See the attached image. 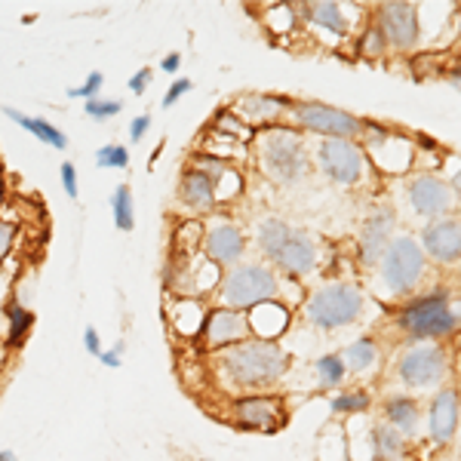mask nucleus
<instances>
[{
	"label": "nucleus",
	"mask_w": 461,
	"mask_h": 461,
	"mask_svg": "<svg viewBox=\"0 0 461 461\" xmlns=\"http://www.w3.org/2000/svg\"><path fill=\"white\" fill-rule=\"evenodd\" d=\"M452 375V354L437 341H412L397 360V382L412 393L446 388Z\"/></svg>",
	"instance_id": "6"
},
{
	"label": "nucleus",
	"mask_w": 461,
	"mask_h": 461,
	"mask_svg": "<svg viewBox=\"0 0 461 461\" xmlns=\"http://www.w3.org/2000/svg\"><path fill=\"white\" fill-rule=\"evenodd\" d=\"M221 415H225L228 425H234L237 430H249V434H277L289 419L286 400L277 391L228 397Z\"/></svg>",
	"instance_id": "8"
},
{
	"label": "nucleus",
	"mask_w": 461,
	"mask_h": 461,
	"mask_svg": "<svg viewBox=\"0 0 461 461\" xmlns=\"http://www.w3.org/2000/svg\"><path fill=\"white\" fill-rule=\"evenodd\" d=\"M351 4H336V0H314V4H299L295 16H302L314 32L332 34L336 41H348L354 34Z\"/></svg>",
	"instance_id": "21"
},
{
	"label": "nucleus",
	"mask_w": 461,
	"mask_h": 461,
	"mask_svg": "<svg viewBox=\"0 0 461 461\" xmlns=\"http://www.w3.org/2000/svg\"><path fill=\"white\" fill-rule=\"evenodd\" d=\"M289 234H293V225H289L286 219H280V215H262V219L252 225V247L258 249L262 262L271 265L274 256H277V252L284 249V243L289 240Z\"/></svg>",
	"instance_id": "25"
},
{
	"label": "nucleus",
	"mask_w": 461,
	"mask_h": 461,
	"mask_svg": "<svg viewBox=\"0 0 461 461\" xmlns=\"http://www.w3.org/2000/svg\"><path fill=\"white\" fill-rule=\"evenodd\" d=\"M200 461H215V458H200Z\"/></svg>",
	"instance_id": "55"
},
{
	"label": "nucleus",
	"mask_w": 461,
	"mask_h": 461,
	"mask_svg": "<svg viewBox=\"0 0 461 461\" xmlns=\"http://www.w3.org/2000/svg\"><path fill=\"white\" fill-rule=\"evenodd\" d=\"M252 339L249 332V320L243 311H234V308H221V304H212L206 311V320L200 326V336L194 339L203 354H219V351H228V348L240 345V341Z\"/></svg>",
	"instance_id": "12"
},
{
	"label": "nucleus",
	"mask_w": 461,
	"mask_h": 461,
	"mask_svg": "<svg viewBox=\"0 0 461 461\" xmlns=\"http://www.w3.org/2000/svg\"><path fill=\"white\" fill-rule=\"evenodd\" d=\"M289 121L302 132L317 139H351V142H357L363 136V117L323 105V102H295L293 111H289Z\"/></svg>",
	"instance_id": "10"
},
{
	"label": "nucleus",
	"mask_w": 461,
	"mask_h": 461,
	"mask_svg": "<svg viewBox=\"0 0 461 461\" xmlns=\"http://www.w3.org/2000/svg\"><path fill=\"white\" fill-rule=\"evenodd\" d=\"M449 188H452V197H456V206H461V169H458L456 176H452Z\"/></svg>",
	"instance_id": "49"
},
{
	"label": "nucleus",
	"mask_w": 461,
	"mask_h": 461,
	"mask_svg": "<svg viewBox=\"0 0 461 461\" xmlns=\"http://www.w3.org/2000/svg\"><path fill=\"white\" fill-rule=\"evenodd\" d=\"M178 68H182V53H169V56L160 59V71L169 74V77H173Z\"/></svg>",
	"instance_id": "48"
},
{
	"label": "nucleus",
	"mask_w": 461,
	"mask_h": 461,
	"mask_svg": "<svg viewBox=\"0 0 461 461\" xmlns=\"http://www.w3.org/2000/svg\"><path fill=\"white\" fill-rule=\"evenodd\" d=\"M249 320V332L252 339H265V341H280V336L289 330V320H293V308L280 302H267L258 308L247 311Z\"/></svg>",
	"instance_id": "23"
},
{
	"label": "nucleus",
	"mask_w": 461,
	"mask_h": 461,
	"mask_svg": "<svg viewBox=\"0 0 461 461\" xmlns=\"http://www.w3.org/2000/svg\"><path fill=\"white\" fill-rule=\"evenodd\" d=\"M458 425H461V388L458 384H446L428 403V419H425L428 440L437 449H446V446H452V440H456Z\"/></svg>",
	"instance_id": "17"
},
{
	"label": "nucleus",
	"mask_w": 461,
	"mask_h": 461,
	"mask_svg": "<svg viewBox=\"0 0 461 461\" xmlns=\"http://www.w3.org/2000/svg\"><path fill=\"white\" fill-rule=\"evenodd\" d=\"M440 461H461V456H446V458H440Z\"/></svg>",
	"instance_id": "54"
},
{
	"label": "nucleus",
	"mask_w": 461,
	"mask_h": 461,
	"mask_svg": "<svg viewBox=\"0 0 461 461\" xmlns=\"http://www.w3.org/2000/svg\"><path fill=\"white\" fill-rule=\"evenodd\" d=\"M191 89H194V80H191V77H176L173 84L167 86V93H163V102H160V105H163V108L178 105V102H182L185 95L191 93Z\"/></svg>",
	"instance_id": "41"
},
{
	"label": "nucleus",
	"mask_w": 461,
	"mask_h": 461,
	"mask_svg": "<svg viewBox=\"0 0 461 461\" xmlns=\"http://www.w3.org/2000/svg\"><path fill=\"white\" fill-rule=\"evenodd\" d=\"M200 243H203V221L200 219H188L182 228L176 230V240H173V249L178 258H191L200 252Z\"/></svg>",
	"instance_id": "35"
},
{
	"label": "nucleus",
	"mask_w": 461,
	"mask_h": 461,
	"mask_svg": "<svg viewBox=\"0 0 461 461\" xmlns=\"http://www.w3.org/2000/svg\"><path fill=\"white\" fill-rule=\"evenodd\" d=\"M185 167H191V169H197V173H203L212 185H219L221 178H225V176L230 173V163H228V160L215 158V154H206V151L191 154Z\"/></svg>",
	"instance_id": "36"
},
{
	"label": "nucleus",
	"mask_w": 461,
	"mask_h": 461,
	"mask_svg": "<svg viewBox=\"0 0 461 461\" xmlns=\"http://www.w3.org/2000/svg\"><path fill=\"white\" fill-rule=\"evenodd\" d=\"M393 225H397V212L391 206H378L363 219L360 234H357V258L363 267H375L382 262L384 249L393 240Z\"/></svg>",
	"instance_id": "18"
},
{
	"label": "nucleus",
	"mask_w": 461,
	"mask_h": 461,
	"mask_svg": "<svg viewBox=\"0 0 461 461\" xmlns=\"http://www.w3.org/2000/svg\"><path fill=\"white\" fill-rule=\"evenodd\" d=\"M206 130H210L212 136L230 139V142H237V145H240V142H252V139H256V130H252V126L243 123L240 117H237L230 108L219 111V114L212 117V121H210V126H206Z\"/></svg>",
	"instance_id": "31"
},
{
	"label": "nucleus",
	"mask_w": 461,
	"mask_h": 461,
	"mask_svg": "<svg viewBox=\"0 0 461 461\" xmlns=\"http://www.w3.org/2000/svg\"><path fill=\"white\" fill-rule=\"evenodd\" d=\"M16 237H19V225L10 219H0V265L10 258L13 247H16Z\"/></svg>",
	"instance_id": "42"
},
{
	"label": "nucleus",
	"mask_w": 461,
	"mask_h": 461,
	"mask_svg": "<svg viewBox=\"0 0 461 461\" xmlns=\"http://www.w3.org/2000/svg\"><path fill=\"white\" fill-rule=\"evenodd\" d=\"M375 28L382 32L388 50H400V53H409V50L419 47L421 41V22H419V6L415 4H378L375 10Z\"/></svg>",
	"instance_id": "13"
},
{
	"label": "nucleus",
	"mask_w": 461,
	"mask_h": 461,
	"mask_svg": "<svg viewBox=\"0 0 461 461\" xmlns=\"http://www.w3.org/2000/svg\"><path fill=\"white\" fill-rule=\"evenodd\" d=\"M382 412H384V421H388L393 430H400L406 440H412V437L419 434L421 403L412 393H391V397H384Z\"/></svg>",
	"instance_id": "24"
},
{
	"label": "nucleus",
	"mask_w": 461,
	"mask_h": 461,
	"mask_svg": "<svg viewBox=\"0 0 461 461\" xmlns=\"http://www.w3.org/2000/svg\"><path fill=\"white\" fill-rule=\"evenodd\" d=\"M84 348L89 357H95V360L102 357V339H99V330H95V326H86L84 330Z\"/></svg>",
	"instance_id": "47"
},
{
	"label": "nucleus",
	"mask_w": 461,
	"mask_h": 461,
	"mask_svg": "<svg viewBox=\"0 0 461 461\" xmlns=\"http://www.w3.org/2000/svg\"><path fill=\"white\" fill-rule=\"evenodd\" d=\"M320 258H323V247H320L317 237L302 228H293V234H289V240L284 243V249L274 256L271 267L289 280H302L317 271Z\"/></svg>",
	"instance_id": "16"
},
{
	"label": "nucleus",
	"mask_w": 461,
	"mask_h": 461,
	"mask_svg": "<svg viewBox=\"0 0 461 461\" xmlns=\"http://www.w3.org/2000/svg\"><path fill=\"white\" fill-rule=\"evenodd\" d=\"M369 458L375 461H406V437L393 430L388 421L369 428Z\"/></svg>",
	"instance_id": "28"
},
{
	"label": "nucleus",
	"mask_w": 461,
	"mask_h": 461,
	"mask_svg": "<svg viewBox=\"0 0 461 461\" xmlns=\"http://www.w3.org/2000/svg\"><path fill=\"white\" fill-rule=\"evenodd\" d=\"M452 373H456V375L461 378V341H458L456 354H452Z\"/></svg>",
	"instance_id": "50"
},
{
	"label": "nucleus",
	"mask_w": 461,
	"mask_h": 461,
	"mask_svg": "<svg viewBox=\"0 0 461 461\" xmlns=\"http://www.w3.org/2000/svg\"><path fill=\"white\" fill-rule=\"evenodd\" d=\"M384 53H388V43H384L382 32L375 28V22H369V25L360 32V37H357V56H363V59H382Z\"/></svg>",
	"instance_id": "37"
},
{
	"label": "nucleus",
	"mask_w": 461,
	"mask_h": 461,
	"mask_svg": "<svg viewBox=\"0 0 461 461\" xmlns=\"http://www.w3.org/2000/svg\"><path fill=\"white\" fill-rule=\"evenodd\" d=\"M102 86H105V74H102V71H89L84 84L68 86V89H65V95H68V99H84V102H89V99H99Z\"/></svg>",
	"instance_id": "40"
},
{
	"label": "nucleus",
	"mask_w": 461,
	"mask_h": 461,
	"mask_svg": "<svg viewBox=\"0 0 461 461\" xmlns=\"http://www.w3.org/2000/svg\"><path fill=\"white\" fill-rule=\"evenodd\" d=\"M59 178H62V191H65V197L77 203V197H80V185H77V169H74V163H71V160H62V167H59Z\"/></svg>",
	"instance_id": "43"
},
{
	"label": "nucleus",
	"mask_w": 461,
	"mask_h": 461,
	"mask_svg": "<svg viewBox=\"0 0 461 461\" xmlns=\"http://www.w3.org/2000/svg\"><path fill=\"white\" fill-rule=\"evenodd\" d=\"M95 167L99 169H130V148L121 142H108L95 151Z\"/></svg>",
	"instance_id": "38"
},
{
	"label": "nucleus",
	"mask_w": 461,
	"mask_h": 461,
	"mask_svg": "<svg viewBox=\"0 0 461 461\" xmlns=\"http://www.w3.org/2000/svg\"><path fill=\"white\" fill-rule=\"evenodd\" d=\"M406 197H409L412 212L421 215V219H430V221L446 219V215L456 210V197H452L449 182L434 173H419V176L409 178Z\"/></svg>",
	"instance_id": "15"
},
{
	"label": "nucleus",
	"mask_w": 461,
	"mask_h": 461,
	"mask_svg": "<svg viewBox=\"0 0 461 461\" xmlns=\"http://www.w3.org/2000/svg\"><path fill=\"white\" fill-rule=\"evenodd\" d=\"M176 203L182 206L191 219H200V215H212L219 210V197H215V185L197 169L185 167L182 176H178L176 185Z\"/></svg>",
	"instance_id": "22"
},
{
	"label": "nucleus",
	"mask_w": 461,
	"mask_h": 461,
	"mask_svg": "<svg viewBox=\"0 0 461 461\" xmlns=\"http://www.w3.org/2000/svg\"><path fill=\"white\" fill-rule=\"evenodd\" d=\"M317 169L339 188H357L366 176V151L351 139H320L311 151Z\"/></svg>",
	"instance_id": "9"
},
{
	"label": "nucleus",
	"mask_w": 461,
	"mask_h": 461,
	"mask_svg": "<svg viewBox=\"0 0 461 461\" xmlns=\"http://www.w3.org/2000/svg\"><path fill=\"white\" fill-rule=\"evenodd\" d=\"M151 80H154V68H148V65H145V68H139L136 74H132L126 86H130L132 95H145L148 86H151Z\"/></svg>",
	"instance_id": "44"
},
{
	"label": "nucleus",
	"mask_w": 461,
	"mask_h": 461,
	"mask_svg": "<svg viewBox=\"0 0 461 461\" xmlns=\"http://www.w3.org/2000/svg\"><path fill=\"white\" fill-rule=\"evenodd\" d=\"M421 249L428 258H434L437 265H458L461 262V219L446 215L437 219L421 230Z\"/></svg>",
	"instance_id": "20"
},
{
	"label": "nucleus",
	"mask_w": 461,
	"mask_h": 461,
	"mask_svg": "<svg viewBox=\"0 0 461 461\" xmlns=\"http://www.w3.org/2000/svg\"><path fill=\"white\" fill-rule=\"evenodd\" d=\"M4 203H6V194H4V176H0V210H4Z\"/></svg>",
	"instance_id": "53"
},
{
	"label": "nucleus",
	"mask_w": 461,
	"mask_h": 461,
	"mask_svg": "<svg viewBox=\"0 0 461 461\" xmlns=\"http://www.w3.org/2000/svg\"><path fill=\"white\" fill-rule=\"evenodd\" d=\"M215 304L221 308H234V311H252L258 304L267 302H280L286 308L304 302V289L299 280H289L284 274H277L271 265L262 258H243L240 265L221 271L219 286L212 293Z\"/></svg>",
	"instance_id": "2"
},
{
	"label": "nucleus",
	"mask_w": 461,
	"mask_h": 461,
	"mask_svg": "<svg viewBox=\"0 0 461 461\" xmlns=\"http://www.w3.org/2000/svg\"><path fill=\"white\" fill-rule=\"evenodd\" d=\"M293 357L280 341L247 339L228 351L212 354V373L219 375L221 388L237 393H267L286 378Z\"/></svg>",
	"instance_id": "1"
},
{
	"label": "nucleus",
	"mask_w": 461,
	"mask_h": 461,
	"mask_svg": "<svg viewBox=\"0 0 461 461\" xmlns=\"http://www.w3.org/2000/svg\"><path fill=\"white\" fill-rule=\"evenodd\" d=\"M314 378L320 391H336L345 384L348 378V366L341 360V354H323L314 360Z\"/></svg>",
	"instance_id": "33"
},
{
	"label": "nucleus",
	"mask_w": 461,
	"mask_h": 461,
	"mask_svg": "<svg viewBox=\"0 0 461 461\" xmlns=\"http://www.w3.org/2000/svg\"><path fill=\"white\" fill-rule=\"evenodd\" d=\"M111 219H114V228H121L123 234L136 228V200H132V188L126 182L111 191Z\"/></svg>",
	"instance_id": "34"
},
{
	"label": "nucleus",
	"mask_w": 461,
	"mask_h": 461,
	"mask_svg": "<svg viewBox=\"0 0 461 461\" xmlns=\"http://www.w3.org/2000/svg\"><path fill=\"white\" fill-rule=\"evenodd\" d=\"M363 136H366V158L382 167L384 173H406L412 163V145L406 142L400 132L388 130V126L375 121H363Z\"/></svg>",
	"instance_id": "14"
},
{
	"label": "nucleus",
	"mask_w": 461,
	"mask_h": 461,
	"mask_svg": "<svg viewBox=\"0 0 461 461\" xmlns=\"http://www.w3.org/2000/svg\"><path fill=\"white\" fill-rule=\"evenodd\" d=\"M428 256L421 249V243L409 234H400L391 240V247L384 249L382 262L375 265L378 271V286L388 299H403L412 293L425 277Z\"/></svg>",
	"instance_id": "7"
},
{
	"label": "nucleus",
	"mask_w": 461,
	"mask_h": 461,
	"mask_svg": "<svg viewBox=\"0 0 461 461\" xmlns=\"http://www.w3.org/2000/svg\"><path fill=\"white\" fill-rule=\"evenodd\" d=\"M151 130V114H139L130 121V145H139Z\"/></svg>",
	"instance_id": "46"
},
{
	"label": "nucleus",
	"mask_w": 461,
	"mask_h": 461,
	"mask_svg": "<svg viewBox=\"0 0 461 461\" xmlns=\"http://www.w3.org/2000/svg\"><path fill=\"white\" fill-rule=\"evenodd\" d=\"M449 77H452V80H456V84L461 86V59H458V62H456V68H452V71H449Z\"/></svg>",
	"instance_id": "51"
},
{
	"label": "nucleus",
	"mask_w": 461,
	"mask_h": 461,
	"mask_svg": "<svg viewBox=\"0 0 461 461\" xmlns=\"http://www.w3.org/2000/svg\"><path fill=\"white\" fill-rule=\"evenodd\" d=\"M121 111H123L121 99H105V95H99V99L84 102V114L89 117V121H99V123H105V121H111V117H117Z\"/></svg>",
	"instance_id": "39"
},
{
	"label": "nucleus",
	"mask_w": 461,
	"mask_h": 461,
	"mask_svg": "<svg viewBox=\"0 0 461 461\" xmlns=\"http://www.w3.org/2000/svg\"><path fill=\"white\" fill-rule=\"evenodd\" d=\"M397 330L409 341H437L440 345V339L456 336L461 330V302L449 289L419 295L397 311Z\"/></svg>",
	"instance_id": "4"
},
{
	"label": "nucleus",
	"mask_w": 461,
	"mask_h": 461,
	"mask_svg": "<svg viewBox=\"0 0 461 461\" xmlns=\"http://www.w3.org/2000/svg\"><path fill=\"white\" fill-rule=\"evenodd\" d=\"M0 461H19V458H16V452H13V449H0Z\"/></svg>",
	"instance_id": "52"
},
{
	"label": "nucleus",
	"mask_w": 461,
	"mask_h": 461,
	"mask_svg": "<svg viewBox=\"0 0 461 461\" xmlns=\"http://www.w3.org/2000/svg\"><path fill=\"white\" fill-rule=\"evenodd\" d=\"M206 311L210 308H203V299H188V295H182V299H176L169 304L167 314H169V323H173V330L178 336L197 339L200 326H203V320H206Z\"/></svg>",
	"instance_id": "27"
},
{
	"label": "nucleus",
	"mask_w": 461,
	"mask_h": 461,
	"mask_svg": "<svg viewBox=\"0 0 461 461\" xmlns=\"http://www.w3.org/2000/svg\"><path fill=\"white\" fill-rule=\"evenodd\" d=\"M341 360H345L348 373L354 375H363V373H375L378 369V360H382V348L373 336H363L351 341V345L341 351Z\"/></svg>",
	"instance_id": "29"
},
{
	"label": "nucleus",
	"mask_w": 461,
	"mask_h": 461,
	"mask_svg": "<svg viewBox=\"0 0 461 461\" xmlns=\"http://www.w3.org/2000/svg\"><path fill=\"white\" fill-rule=\"evenodd\" d=\"M366 311V293L351 280H332L317 289H311L302 302L304 323L323 332H336L357 323Z\"/></svg>",
	"instance_id": "5"
},
{
	"label": "nucleus",
	"mask_w": 461,
	"mask_h": 461,
	"mask_svg": "<svg viewBox=\"0 0 461 461\" xmlns=\"http://www.w3.org/2000/svg\"><path fill=\"white\" fill-rule=\"evenodd\" d=\"M4 317H6V348H22L25 339L32 336L34 330V311L28 304H22L16 299H10L4 304Z\"/></svg>",
	"instance_id": "30"
},
{
	"label": "nucleus",
	"mask_w": 461,
	"mask_h": 461,
	"mask_svg": "<svg viewBox=\"0 0 461 461\" xmlns=\"http://www.w3.org/2000/svg\"><path fill=\"white\" fill-rule=\"evenodd\" d=\"M295 102L289 95H277V93H247L234 102V114L240 117L243 123L252 126V130H267V126H280L284 117L293 111Z\"/></svg>",
	"instance_id": "19"
},
{
	"label": "nucleus",
	"mask_w": 461,
	"mask_h": 461,
	"mask_svg": "<svg viewBox=\"0 0 461 461\" xmlns=\"http://www.w3.org/2000/svg\"><path fill=\"white\" fill-rule=\"evenodd\" d=\"M330 409H332V415H345V419L363 415L373 409V393L366 388H345L330 397Z\"/></svg>",
	"instance_id": "32"
},
{
	"label": "nucleus",
	"mask_w": 461,
	"mask_h": 461,
	"mask_svg": "<svg viewBox=\"0 0 461 461\" xmlns=\"http://www.w3.org/2000/svg\"><path fill=\"white\" fill-rule=\"evenodd\" d=\"M247 234L237 225L234 219H225V215H212L203 225V243H200V256L210 265H215L219 271H228V267L240 265L247 258Z\"/></svg>",
	"instance_id": "11"
},
{
	"label": "nucleus",
	"mask_w": 461,
	"mask_h": 461,
	"mask_svg": "<svg viewBox=\"0 0 461 461\" xmlns=\"http://www.w3.org/2000/svg\"><path fill=\"white\" fill-rule=\"evenodd\" d=\"M123 354H126V341L121 339L114 348H111V351H102L99 363H102L105 369H121V366H123Z\"/></svg>",
	"instance_id": "45"
},
{
	"label": "nucleus",
	"mask_w": 461,
	"mask_h": 461,
	"mask_svg": "<svg viewBox=\"0 0 461 461\" xmlns=\"http://www.w3.org/2000/svg\"><path fill=\"white\" fill-rule=\"evenodd\" d=\"M252 154H256L258 169L274 185H302L311 176V151L304 145V136L295 132V126H267V130H256L252 139Z\"/></svg>",
	"instance_id": "3"
},
{
	"label": "nucleus",
	"mask_w": 461,
	"mask_h": 461,
	"mask_svg": "<svg viewBox=\"0 0 461 461\" xmlns=\"http://www.w3.org/2000/svg\"><path fill=\"white\" fill-rule=\"evenodd\" d=\"M4 117H6V121L16 123L19 130L32 132V136L37 139V142L50 145V148H53V151H65V148H68V136H65V132L59 130V126H53L50 121H43V117L25 114V111L13 108V105H6V108H4Z\"/></svg>",
	"instance_id": "26"
}]
</instances>
